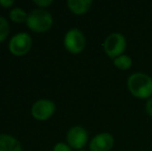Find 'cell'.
<instances>
[{
  "label": "cell",
  "instance_id": "1",
  "mask_svg": "<svg viewBox=\"0 0 152 151\" xmlns=\"http://www.w3.org/2000/svg\"><path fill=\"white\" fill-rule=\"evenodd\" d=\"M128 90L138 98H147L152 96V78L148 74L137 71L127 78Z\"/></svg>",
  "mask_w": 152,
  "mask_h": 151
},
{
  "label": "cell",
  "instance_id": "2",
  "mask_svg": "<svg viewBox=\"0 0 152 151\" xmlns=\"http://www.w3.org/2000/svg\"><path fill=\"white\" fill-rule=\"evenodd\" d=\"M53 16L45 8H35L28 14L26 24L29 29L34 32H46L53 25Z\"/></svg>",
  "mask_w": 152,
  "mask_h": 151
},
{
  "label": "cell",
  "instance_id": "3",
  "mask_svg": "<svg viewBox=\"0 0 152 151\" xmlns=\"http://www.w3.org/2000/svg\"><path fill=\"white\" fill-rule=\"evenodd\" d=\"M126 38L120 32H113L110 33L106 39L104 40V50L106 54L110 58H116L119 55L123 54L124 50L126 48Z\"/></svg>",
  "mask_w": 152,
  "mask_h": 151
},
{
  "label": "cell",
  "instance_id": "4",
  "mask_svg": "<svg viewBox=\"0 0 152 151\" xmlns=\"http://www.w3.org/2000/svg\"><path fill=\"white\" fill-rule=\"evenodd\" d=\"M65 49L72 54H79L85 49L86 37L84 33L78 28H72L65 33L63 38Z\"/></svg>",
  "mask_w": 152,
  "mask_h": 151
},
{
  "label": "cell",
  "instance_id": "5",
  "mask_svg": "<svg viewBox=\"0 0 152 151\" xmlns=\"http://www.w3.org/2000/svg\"><path fill=\"white\" fill-rule=\"evenodd\" d=\"M32 47V37L29 33L18 32L10 38L8 50L15 56H23L30 51Z\"/></svg>",
  "mask_w": 152,
  "mask_h": 151
},
{
  "label": "cell",
  "instance_id": "6",
  "mask_svg": "<svg viewBox=\"0 0 152 151\" xmlns=\"http://www.w3.org/2000/svg\"><path fill=\"white\" fill-rule=\"evenodd\" d=\"M66 141L72 149L82 150L88 142V133L85 127L75 125L66 133Z\"/></svg>",
  "mask_w": 152,
  "mask_h": 151
},
{
  "label": "cell",
  "instance_id": "7",
  "mask_svg": "<svg viewBox=\"0 0 152 151\" xmlns=\"http://www.w3.org/2000/svg\"><path fill=\"white\" fill-rule=\"evenodd\" d=\"M56 111V105L53 101L42 98L36 101L31 107V115L36 120L44 121L53 116Z\"/></svg>",
  "mask_w": 152,
  "mask_h": 151
},
{
  "label": "cell",
  "instance_id": "8",
  "mask_svg": "<svg viewBox=\"0 0 152 151\" xmlns=\"http://www.w3.org/2000/svg\"><path fill=\"white\" fill-rule=\"evenodd\" d=\"M114 137L110 133H99L91 139L89 143L90 151H110L114 146Z\"/></svg>",
  "mask_w": 152,
  "mask_h": 151
},
{
  "label": "cell",
  "instance_id": "9",
  "mask_svg": "<svg viewBox=\"0 0 152 151\" xmlns=\"http://www.w3.org/2000/svg\"><path fill=\"white\" fill-rule=\"evenodd\" d=\"M0 151H23V148L14 136L0 133Z\"/></svg>",
  "mask_w": 152,
  "mask_h": 151
},
{
  "label": "cell",
  "instance_id": "10",
  "mask_svg": "<svg viewBox=\"0 0 152 151\" xmlns=\"http://www.w3.org/2000/svg\"><path fill=\"white\" fill-rule=\"evenodd\" d=\"M67 7L76 15H83L88 12L92 5L91 0H68Z\"/></svg>",
  "mask_w": 152,
  "mask_h": 151
},
{
  "label": "cell",
  "instance_id": "11",
  "mask_svg": "<svg viewBox=\"0 0 152 151\" xmlns=\"http://www.w3.org/2000/svg\"><path fill=\"white\" fill-rule=\"evenodd\" d=\"M113 63L114 65L119 69H128L132 64V59L129 55L127 54H121L118 57L113 59Z\"/></svg>",
  "mask_w": 152,
  "mask_h": 151
},
{
  "label": "cell",
  "instance_id": "12",
  "mask_svg": "<svg viewBox=\"0 0 152 151\" xmlns=\"http://www.w3.org/2000/svg\"><path fill=\"white\" fill-rule=\"evenodd\" d=\"M28 14L21 7H14L10 12V18L15 23H23L26 22Z\"/></svg>",
  "mask_w": 152,
  "mask_h": 151
},
{
  "label": "cell",
  "instance_id": "13",
  "mask_svg": "<svg viewBox=\"0 0 152 151\" xmlns=\"http://www.w3.org/2000/svg\"><path fill=\"white\" fill-rule=\"evenodd\" d=\"M10 34V24L6 18L0 16V42H4Z\"/></svg>",
  "mask_w": 152,
  "mask_h": 151
},
{
  "label": "cell",
  "instance_id": "14",
  "mask_svg": "<svg viewBox=\"0 0 152 151\" xmlns=\"http://www.w3.org/2000/svg\"><path fill=\"white\" fill-rule=\"evenodd\" d=\"M53 151H72V148L64 142H58L54 145Z\"/></svg>",
  "mask_w": 152,
  "mask_h": 151
},
{
  "label": "cell",
  "instance_id": "15",
  "mask_svg": "<svg viewBox=\"0 0 152 151\" xmlns=\"http://www.w3.org/2000/svg\"><path fill=\"white\" fill-rule=\"evenodd\" d=\"M33 3L38 6V8H46L53 4V0H34Z\"/></svg>",
  "mask_w": 152,
  "mask_h": 151
},
{
  "label": "cell",
  "instance_id": "16",
  "mask_svg": "<svg viewBox=\"0 0 152 151\" xmlns=\"http://www.w3.org/2000/svg\"><path fill=\"white\" fill-rule=\"evenodd\" d=\"M15 4L14 0H0V5L4 8H10Z\"/></svg>",
  "mask_w": 152,
  "mask_h": 151
},
{
  "label": "cell",
  "instance_id": "17",
  "mask_svg": "<svg viewBox=\"0 0 152 151\" xmlns=\"http://www.w3.org/2000/svg\"><path fill=\"white\" fill-rule=\"evenodd\" d=\"M146 111H147V113H148L150 116L152 117V96L151 97H149L148 99H147V101H146Z\"/></svg>",
  "mask_w": 152,
  "mask_h": 151
},
{
  "label": "cell",
  "instance_id": "18",
  "mask_svg": "<svg viewBox=\"0 0 152 151\" xmlns=\"http://www.w3.org/2000/svg\"><path fill=\"white\" fill-rule=\"evenodd\" d=\"M77 151H86V150H83V149H82V150H77Z\"/></svg>",
  "mask_w": 152,
  "mask_h": 151
}]
</instances>
